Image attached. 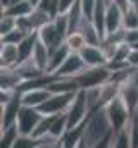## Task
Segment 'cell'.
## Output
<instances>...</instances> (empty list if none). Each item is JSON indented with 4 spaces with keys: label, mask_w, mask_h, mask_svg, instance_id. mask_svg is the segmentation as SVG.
I'll list each match as a JSON object with an SVG mask.
<instances>
[{
    "label": "cell",
    "mask_w": 138,
    "mask_h": 148,
    "mask_svg": "<svg viewBox=\"0 0 138 148\" xmlns=\"http://www.w3.org/2000/svg\"><path fill=\"white\" fill-rule=\"evenodd\" d=\"M114 127L107 117L105 109H95L88 115L85 127H83V138L79 147H112L114 141Z\"/></svg>",
    "instance_id": "1"
},
{
    "label": "cell",
    "mask_w": 138,
    "mask_h": 148,
    "mask_svg": "<svg viewBox=\"0 0 138 148\" xmlns=\"http://www.w3.org/2000/svg\"><path fill=\"white\" fill-rule=\"evenodd\" d=\"M104 109L107 112V117H109V121H110L114 131L123 129V127L131 121V117H133V110H131L130 103L124 100V97H123L121 93H119L112 102H109Z\"/></svg>",
    "instance_id": "2"
},
{
    "label": "cell",
    "mask_w": 138,
    "mask_h": 148,
    "mask_svg": "<svg viewBox=\"0 0 138 148\" xmlns=\"http://www.w3.org/2000/svg\"><path fill=\"white\" fill-rule=\"evenodd\" d=\"M110 77H112V69L109 66H95V67H85L72 79L78 83L79 90H88V88L102 86L104 83H107Z\"/></svg>",
    "instance_id": "3"
},
{
    "label": "cell",
    "mask_w": 138,
    "mask_h": 148,
    "mask_svg": "<svg viewBox=\"0 0 138 148\" xmlns=\"http://www.w3.org/2000/svg\"><path fill=\"white\" fill-rule=\"evenodd\" d=\"M66 114H68L69 127H78V126L85 124V121L92 114L90 105H88V98H86V90H78L76 91V95H74V98H72Z\"/></svg>",
    "instance_id": "4"
},
{
    "label": "cell",
    "mask_w": 138,
    "mask_h": 148,
    "mask_svg": "<svg viewBox=\"0 0 138 148\" xmlns=\"http://www.w3.org/2000/svg\"><path fill=\"white\" fill-rule=\"evenodd\" d=\"M76 91H69V93H52L48 100H45V103H41L38 109L43 115H55V114H62L68 112L69 105L74 98Z\"/></svg>",
    "instance_id": "5"
},
{
    "label": "cell",
    "mask_w": 138,
    "mask_h": 148,
    "mask_svg": "<svg viewBox=\"0 0 138 148\" xmlns=\"http://www.w3.org/2000/svg\"><path fill=\"white\" fill-rule=\"evenodd\" d=\"M43 114L40 112V109L36 107H28V105H23L21 110H19V115H17V129H19V134H33V131L36 129L38 122L41 121Z\"/></svg>",
    "instance_id": "6"
},
{
    "label": "cell",
    "mask_w": 138,
    "mask_h": 148,
    "mask_svg": "<svg viewBox=\"0 0 138 148\" xmlns=\"http://www.w3.org/2000/svg\"><path fill=\"white\" fill-rule=\"evenodd\" d=\"M123 19H124L123 3L119 0H109L105 9V36L123 29Z\"/></svg>",
    "instance_id": "7"
},
{
    "label": "cell",
    "mask_w": 138,
    "mask_h": 148,
    "mask_svg": "<svg viewBox=\"0 0 138 148\" xmlns=\"http://www.w3.org/2000/svg\"><path fill=\"white\" fill-rule=\"evenodd\" d=\"M86 67L83 57L79 52H71L68 55V59L57 67V71L52 74L54 77H74L76 74H79L83 69Z\"/></svg>",
    "instance_id": "8"
},
{
    "label": "cell",
    "mask_w": 138,
    "mask_h": 148,
    "mask_svg": "<svg viewBox=\"0 0 138 148\" xmlns=\"http://www.w3.org/2000/svg\"><path fill=\"white\" fill-rule=\"evenodd\" d=\"M19 91H21L23 105L36 107V109L41 103H45V100H48L50 95H52V91L47 86H33V88H24V90H19Z\"/></svg>",
    "instance_id": "9"
},
{
    "label": "cell",
    "mask_w": 138,
    "mask_h": 148,
    "mask_svg": "<svg viewBox=\"0 0 138 148\" xmlns=\"http://www.w3.org/2000/svg\"><path fill=\"white\" fill-rule=\"evenodd\" d=\"M21 107H23V102H21V91H17L9 102L2 103V119H0V126H2V127H7V126L16 124Z\"/></svg>",
    "instance_id": "10"
},
{
    "label": "cell",
    "mask_w": 138,
    "mask_h": 148,
    "mask_svg": "<svg viewBox=\"0 0 138 148\" xmlns=\"http://www.w3.org/2000/svg\"><path fill=\"white\" fill-rule=\"evenodd\" d=\"M36 33H38V38H40V40H41V41L50 48V52L66 41V38L59 33V29H57V26H55L54 19H52V21H48L47 24H43Z\"/></svg>",
    "instance_id": "11"
},
{
    "label": "cell",
    "mask_w": 138,
    "mask_h": 148,
    "mask_svg": "<svg viewBox=\"0 0 138 148\" xmlns=\"http://www.w3.org/2000/svg\"><path fill=\"white\" fill-rule=\"evenodd\" d=\"M81 57L86 64V67H95V66H109V59L102 50L100 45H86L81 52Z\"/></svg>",
    "instance_id": "12"
},
{
    "label": "cell",
    "mask_w": 138,
    "mask_h": 148,
    "mask_svg": "<svg viewBox=\"0 0 138 148\" xmlns=\"http://www.w3.org/2000/svg\"><path fill=\"white\" fill-rule=\"evenodd\" d=\"M0 64L2 67H16L19 64V48L16 43H2Z\"/></svg>",
    "instance_id": "13"
},
{
    "label": "cell",
    "mask_w": 138,
    "mask_h": 148,
    "mask_svg": "<svg viewBox=\"0 0 138 148\" xmlns=\"http://www.w3.org/2000/svg\"><path fill=\"white\" fill-rule=\"evenodd\" d=\"M72 50L69 48L66 43H62V45H59L57 48H54L52 52H50V60H48V66H47V73L48 74H54L57 71V67L68 59V55L71 53Z\"/></svg>",
    "instance_id": "14"
},
{
    "label": "cell",
    "mask_w": 138,
    "mask_h": 148,
    "mask_svg": "<svg viewBox=\"0 0 138 148\" xmlns=\"http://www.w3.org/2000/svg\"><path fill=\"white\" fill-rule=\"evenodd\" d=\"M33 62L47 73V66H48V60H50V48L38 38L36 45H34V50H33V55H31Z\"/></svg>",
    "instance_id": "15"
},
{
    "label": "cell",
    "mask_w": 138,
    "mask_h": 148,
    "mask_svg": "<svg viewBox=\"0 0 138 148\" xmlns=\"http://www.w3.org/2000/svg\"><path fill=\"white\" fill-rule=\"evenodd\" d=\"M123 10H124V19H123V28L124 29H133L138 28V7L135 2H130L126 0L124 5H123Z\"/></svg>",
    "instance_id": "16"
},
{
    "label": "cell",
    "mask_w": 138,
    "mask_h": 148,
    "mask_svg": "<svg viewBox=\"0 0 138 148\" xmlns=\"http://www.w3.org/2000/svg\"><path fill=\"white\" fill-rule=\"evenodd\" d=\"M34 7L30 3V0H24V2H17V3H10L9 7L2 9L3 14H9V16H14L16 19L17 17H23V16H28Z\"/></svg>",
    "instance_id": "17"
},
{
    "label": "cell",
    "mask_w": 138,
    "mask_h": 148,
    "mask_svg": "<svg viewBox=\"0 0 138 148\" xmlns=\"http://www.w3.org/2000/svg\"><path fill=\"white\" fill-rule=\"evenodd\" d=\"M64 43L68 45L72 52H81V50H83V48L88 45V41H86L85 35H83L79 29H76V31H71L68 36H66V41H64Z\"/></svg>",
    "instance_id": "18"
},
{
    "label": "cell",
    "mask_w": 138,
    "mask_h": 148,
    "mask_svg": "<svg viewBox=\"0 0 138 148\" xmlns=\"http://www.w3.org/2000/svg\"><path fill=\"white\" fill-rule=\"evenodd\" d=\"M17 138H19V129H17V124L7 126V127H2V136H0L2 147L14 148V143H16V140H17Z\"/></svg>",
    "instance_id": "19"
},
{
    "label": "cell",
    "mask_w": 138,
    "mask_h": 148,
    "mask_svg": "<svg viewBox=\"0 0 138 148\" xmlns=\"http://www.w3.org/2000/svg\"><path fill=\"white\" fill-rule=\"evenodd\" d=\"M17 28V19L14 16H9V14H3L2 12V21H0V35H7L10 33L12 29Z\"/></svg>",
    "instance_id": "20"
},
{
    "label": "cell",
    "mask_w": 138,
    "mask_h": 148,
    "mask_svg": "<svg viewBox=\"0 0 138 148\" xmlns=\"http://www.w3.org/2000/svg\"><path fill=\"white\" fill-rule=\"evenodd\" d=\"M26 35H28V33H24V31L17 26V28H16V29H12L10 33L2 35V43H16V45H19V41L26 36Z\"/></svg>",
    "instance_id": "21"
},
{
    "label": "cell",
    "mask_w": 138,
    "mask_h": 148,
    "mask_svg": "<svg viewBox=\"0 0 138 148\" xmlns=\"http://www.w3.org/2000/svg\"><path fill=\"white\" fill-rule=\"evenodd\" d=\"M79 5H81L83 16L88 17V19H92L93 12H95V7H97V0H79Z\"/></svg>",
    "instance_id": "22"
},
{
    "label": "cell",
    "mask_w": 138,
    "mask_h": 148,
    "mask_svg": "<svg viewBox=\"0 0 138 148\" xmlns=\"http://www.w3.org/2000/svg\"><path fill=\"white\" fill-rule=\"evenodd\" d=\"M131 148H138V115L131 117Z\"/></svg>",
    "instance_id": "23"
},
{
    "label": "cell",
    "mask_w": 138,
    "mask_h": 148,
    "mask_svg": "<svg viewBox=\"0 0 138 148\" xmlns=\"http://www.w3.org/2000/svg\"><path fill=\"white\" fill-rule=\"evenodd\" d=\"M124 41H128L130 45H133L135 41H138V28L124 29Z\"/></svg>",
    "instance_id": "24"
},
{
    "label": "cell",
    "mask_w": 138,
    "mask_h": 148,
    "mask_svg": "<svg viewBox=\"0 0 138 148\" xmlns=\"http://www.w3.org/2000/svg\"><path fill=\"white\" fill-rule=\"evenodd\" d=\"M74 3H76V0H59V12H68Z\"/></svg>",
    "instance_id": "25"
},
{
    "label": "cell",
    "mask_w": 138,
    "mask_h": 148,
    "mask_svg": "<svg viewBox=\"0 0 138 148\" xmlns=\"http://www.w3.org/2000/svg\"><path fill=\"white\" fill-rule=\"evenodd\" d=\"M128 64L130 66H133V67H138V50H131V53H130V57H128Z\"/></svg>",
    "instance_id": "26"
},
{
    "label": "cell",
    "mask_w": 138,
    "mask_h": 148,
    "mask_svg": "<svg viewBox=\"0 0 138 148\" xmlns=\"http://www.w3.org/2000/svg\"><path fill=\"white\" fill-rule=\"evenodd\" d=\"M30 3H31L33 7H38V5L41 3V0H30Z\"/></svg>",
    "instance_id": "27"
},
{
    "label": "cell",
    "mask_w": 138,
    "mask_h": 148,
    "mask_svg": "<svg viewBox=\"0 0 138 148\" xmlns=\"http://www.w3.org/2000/svg\"><path fill=\"white\" fill-rule=\"evenodd\" d=\"M131 47H133V48H135V50H138V41H135V43H133V45H131Z\"/></svg>",
    "instance_id": "28"
}]
</instances>
